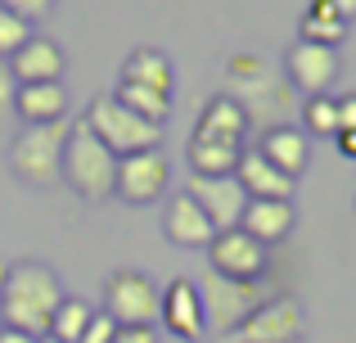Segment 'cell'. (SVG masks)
<instances>
[{
  "label": "cell",
  "instance_id": "cell-16",
  "mask_svg": "<svg viewBox=\"0 0 356 343\" xmlns=\"http://www.w3.org/2000/svg\"><path fill=\"white\" fill-rule=\"evenodd\" d=\"M293 221L298 217H293V203L289 199H248V208H243V217H239V230H248L261 248H270V244H280V239H289Z\"/></svg>",
  "mask_w": 356,
  "mask_h": 343
},
{
  "label": "cell",
  "instance_id": "cell-8",
  "mask_svg": "<svg viewBox=\"0 0 356 343\" xmlns=\"http://www.w3.org/2000/svg\"><path fill=\"white\" fill-rule=\"evenodd\" d=\"M208 257H212V271L226 276V280H261L266 276V248L239 226L217 230L208 244Z\"/></svg>",
  "mask_w": 356,
  "mask_h": 343
},
{
  "label": "cell",
  "instance_id": "cell-37",
  "mask_svg": "<svg viewBox=\"0 0 356 343\" xmlns=\"http://www.w3.org/2000/svg\"><path fill=\"white\" fill-rule=\"evenodd\" d=\"M41 343H59V339H50V335H45V339H41Z\"/></svg>",
  "mask_w": 356,
  "mask_h": 343
},
{
  "label": "cell",
  "instance_id": "cell-36",
  "mask_svg": "<svg viewBox=\"0 0 356 343\" xmlns=\"http://www.w3.org/2000/svg\"><path fill=\"white\" fill-rule=\"evenodd\" d=\"M5 271H9V266H5V262H0V285H5Z\"/></svg>",
  "mask_w": 356,
  "mask_h": 343
},
{
  "label": "cell",
  "instance_id": "cell-26",
  "mask_svg": "<svg viewBox=\"0 0 356 343\" xmlns=\"http://www.w3.org/2000/svg\"><path fill=\"white\" fill-rule=\"evenodd\" d=\"M302 122L312 136H339V109H334L330 95H312L302 104Z\"/></svg>",
  "mask_w": 356,
  "mask_h": 343
},
{
  "label": "cell",
  "instance_id": "cell-5",
  "mask_svg": "<svg viewBox=\"0 0 356 343\" xmlns=\"http://www.w3.org/2000/svg\"><path fill=\"white\" fill-rule=\"evenodd\" d=\"M81 122H86L90 131L118 154V159H127V154H145V150H158V145H163V127L136 118L131 109H122L113 95H95Z\"/></svg>",
  "mask_w": 356,
  "mask_h": 343
},
{
  "label": "cell",
  "instance_id": "cell-18",
  "mask_svg": "<svg viewBox=\"0 0 356 343\" xmlns=\"http://www.w3.org/2000/svg\"><path fill=\"white\" fill-rule=\"evenodd\" d=\"M261 159L270 163V168H280L284 176H302L307 163H312V145H307V131H298V127H266V136H261Z\"/></svg>",
  "mask_w": 356,
  "mask_h": 343
},
{
  "label": "cell",
  "instance_id": "cell-11",
  "mask_svg": "<svg viewBox=\"0 0 356 343\" xmlns=\"http://www.w3.org/2000/svg\"><path fill=\"white\" fill-rule=\"evenodd\" d=\"M185 194H190V199L208 212V221L217 230L239 226L243 208H248V194H243V185L235 181V176H190Z\"/></svg>",
  "mask_w": 356,
  "mask_h": 343
},
{
  "label": "cell",
  "instance_id": "cell-2",
  "mask_svg": "<svg viewBox=\"0 0 356 343\" xmlns=\"http://www.w3.org/2000/svg\"><path fill=\"white\" fill-rule=\"evenodd\" d=\"M63 181L81 194L86 203L113 199L118 185V154L90 131L86 122H68V145H63Z\"/></svg>",
  "mask_w": 356,
  "mask_h": 343
},
{
  "label": "cell",
  "instance_id": "cell-34",
  "mask_svg": "<svg viewBox=\"0 0 356 343\" xmlns=\"http://www.w3.org/2000/svg\"><path fill=\"white\" fill-rule=\"evenodd\" d=\"M0 343H41V339L23 335V330H9V326H0Z\"/></svg>",
  "mask_w": 356,
  "mask_h": 343
},
{
  "label": "cell",
  "instance_id": "cell-10",
  "mask_svg": "<svg viewBox=\"0 0 356 343\" xmlns=\"http://www.w3.org/2000/svg\"><path fill=\"white\" fill-rule=\"evenodd\" d=\"M284 72L307 99L325 95V90L339 81V50L330 45H312V41H293L284 50Z\"/></svg>",
  "mask_w": 356,
  "mask_h": 343
},
{
  "label": "cell",
  "instance_id": "cell-22",
  "mask_svg": "<svg viewBox=\"0 0 356 343\" xmlns=\"http://www.w3.org/2000/svg\"><path fill=\"white\" fill-rule=\"evenodd\" d=\"M239 159H243V145L190 141V168H194V176H235Z\"/></svg>",
  "mask_w": 356,
  "mask_h": 343
},
{
  "label": "cell",
  "instance_id": "cell-3",
  "mask_svg": "<svg viewBox=\"0 0 356 343\" xmlns=\"http://www.w3.org/2000/svg\"><path fill=\"white\" fill-rule=\"evenodd\" d=\"M63 145H68V127L63 122H45V127H23L9 145V168H14L18 181L45 185L63 181Z\"/></svg>",
  "mask_w": 356,
  "mask_h": 343
},
{
  "label": "cell",
  "instance_id": "cell-9",
  "mask_svg": "<svg viewBox=\"0 0 356 343\" xmlns=\"http://www.w3.org/2000/svg\"><path fill=\"white\" fill-rule=\"evenodd\" d=\"M167 159L163 150H145V154H127V159H118V185L113 194L127 203H136V208H145V203H158L167 190Z\"/></svg>",
  "mask_w": 356,
  "mask_h": 343
},
{
  "label": "cell",
  "instance_id": "cell-14",
  "mask_svg": "<svg viewBox=\"0 0 356 343\" xmlns=\"http://www.w3.org/2000/svg\"><path fill=\"white\" fill-rule=\"evenodd\" d=\"M248 113L235 95H212L199 113V127H194L190 141H212V145H243L248 136Z\"/></svg>",
  "mask_w": 356,
  "mask_h": 343
},
{
  "label": "cell",
  "instance_id": "cell-29",
  "mask_svg": "<svg viewBox=\"0 0 356 343\" xmlns=\"http://www.w3.org/2000/svg\"><path fill=\"white\" fill-rule=\"evenodd\" d=\"M113 339H118V321L108 317V312H95L90 326H86V335H81L77 343H113Z\"/></svg>",
  "mask_w": 356,
  "mask_h": 343
},
{
  "label": "cell",
  "instance_id": "cell-24",
  "mask_svg": "<svg viewBox=\"0 0 356 343\" xmlns=\"http://www.w3.org/2000/svg\"><path fill=\"white\" fill-rule=\"evenodd\" d=\"M343 36H348V23H343L330 5L312 0V9H307V18H302V36H298V41H312V45H330V50H339Z\"/></svg>",
  "mask_w": 356,
  "mask_h": 343
},
{
  "label": "cell",
  "instance_id": "cell-38",
  "mask_svg": "<svg viewBox=\"0 0 356 343\" xmlns=\"http://www.w3.org/2000/svg\"><path fill=\"white\" fill-rule=\"evenodd\" d=\"M172 343H176V339H172Z\"/></svg>",
  "mask_w": 356,
  "mask_h": 343
},
{
  "label": "cell",
  "instance_id": "cell-15",
  "mask_svg": "<svg viewBox=\"0 0 356 343\" xmlns=\"http://www.w3.org/2000/svg\"><path fill=\"white\" fill-rule=\"evenodd\" d=\"M163 230H167V239H172V244H181V248H208L212 235H217V226L208 221V212H203L185 190L167 203Z\"/></svg>",
  "mask_w": 356,
  "mask_h": 343
},
{
  "label": "cell",
  "instance_id": "cell-17",
  "mask_svg": "<svg viewBox=\"0 0 356 343\" xmlns=\"http://www.w3.org/2000/svg\"><path fill=\"white\" fill-rule=\"evenodd\" d=\"M9 72H14L18 86H41V81H59L63 77V50L50 41V36H32L23 50L9 59Z\"/></svg>",
  "mask_w": 356,
  "mask_h": 343
},
{
  "label": "cell",
  "instance_id": "cell-19",
  "mask_svg": "<svg viewBox=\"0 0 356 343\" xmlns=\"http://www.w3.org/2000/svg\"><path fill=\"white\" fill-rule=\"evenodd\" d=\"M14 113L27 127H45V122H63L68 113V90L63 81H41V86H18L14 95Z\"/></svg>",
  "mask_w": 356,
  "mask_h": 343
},
{
  "label": "cell",
  "instance_id": "cell-21",
  "mask_svg": "<svg viewBox=\"0 0 356 343\" xmlns=\"http://www.w3.org/2000/svg\"><path fill=\"white\" fill-rule=\"evenodd\" d=\"M122 81H136V86H149L158 90V95H172V59H167L163 50H149V45H140V50L127 54V63H122Z\"/></svg>",
  "mask_w": 356,
  "mask_h": 343
},
{
  "label": "cell",
  "instance_id": "cell-20",
  "mask_svg": "<svg viewBox=\"0 0 356 343\" xmlns=\"http://www.w3.org/2000/svg\"><path fill=\"white\" fill-rule=\"evenodd\" d=\"M235 181L243 185L248 199H293V176H284L280 168H270L257 150H248L235 168Z\"/></svg>",
  "mask_w": 356,
  "mask_h": 343
},
{
  "label": "cell",
  "instance_id": "cell-35",
  "mask_svg": "<svg viewBox=\"0 0 356 343\" xmlns=\"http://www.w3.org/2000/svg\"><path fill=\"white\" fill-rule=\"evenodd\" d=\"M334 141H339V154H348V159H356V131H339Z\"/></svg>",
  "mask_w": 356,
  "mask_h": 343
},
{
  "label": "cell",
  "instance_id": "cell-23",
  "mask_svg": "<svg viewBox=\"0 0 356 343\" xmlns=\"http://www.w3.org/2000/svg\"><path fill=\"white\" fill-rule=\"evenodd\" d=\"M113 99H118L122 109H131L136 118L154 122V127H163V122H167V113H172V95H158V90L136 86V81H122V86L113 90Z\"/></svg>",
  "mask_w": 356,
  "mask_h": 343
},
{
  "label": "cell",
  "instance_id": "cell-32",
  "mask_svg": "<svg viewBox=\"0 0 356 343\" xmlns=\"http://www.w3.org/2000/svg\"><path fill=\"white\" fill-rule=\"evenodd\" d=\"M334 109H339V131H356V95H339Z\"/></svg>",
  "mask_w": 356,
  "mask_h": 343
},
{
  "label": "cell",
  "instance_id": "cell-27",
  "mask_svg": "<svg viewBox=\"0 0 356 343\" xmlns=\"http://www.w3.org/2000/svg\"><path fill=\"white\" fill-rule=\"evenodd\" d=\"M27 41H32V23H23V18H14L9 9H0V59L9 63Z\"/></svg>",
  "mask_w": 356,
  "mask_h": 343
},
{
  "label": "cell",
  "instance_id": "cell-7",
  "mask_svg": "<svg viewBox=\"0 0 356 343\" xmlns=\"http://www.w3.org/2000/svg\"><path fill=\"white\" fill-rule=\"evenodd\" d=\"M307 335V317H302V303L280 294V298H266L248 321L235 330L230 339L221 343H298Z\"/></svg>",
  "mask_w": 356,
  "mask_h": 343
},
{
  "label": "cell",
  "instance_id": "cell-12",
  "mask_svg": "<svg viewBox=\"0 0 356 343\" xmlns=\"http://www.w3.org/2000/svg\"><path fill=\"white\" fill-rule=\"evenodd\" d=\"M158 321L167 326V335L176 343H199L208 335L203 326V303H199V285L194 280H172L158 298Z\"/></svg>",
  "mask_w": 356,
  "mask_h": 343
},
{
  "label": "cell",
  "instance_id": "cell-28",
  "mask_svg": "<svg viewBox=\"0 0 356 343\" xmlns=\"http://www.w3.org/2000/svg\"><path fill=\"white\" fill-rule=\"evenodd\" d=\"M0 9H9V14L23 18V23H36V18H45L54 9V0H0Z\"/></svg>",
  "mask_w": 356,
  "mask_h": 343
},
{
  "label": "cell",
  "instance_id": "cell-31",
  "mask_svg": "<svg viewBox=\"0 0 356 343\" xmlns=\"http://www.w3.org/2000/svg\"><path fill=\"white\" fill-rule=\"evenodd\" d=\"M113 343H158V335H154V326H118Z\"/></svg>",
  "mask_w": 356,
  "mask_h": 343
},
{
  "label": "cell",
  "instance_id": "cell-30",
  "mask_svg": "<svg viewBox=\"0 0 356 343\" xmlns=\"http://www.w3.org/2000/svg\"><path fill=\"white\" fill-rule=\"evenodd\" d=\"M14 95H18V81H14V72H9V63L0 59V118L14 109Z\"/></svg>",
  "mask_w": 356,
  "mask_h": 343
},
{
  "label": "cell",
  "instance_id": "cell-4",
  "mask_svg": "<svg viewBox=\"0 0 356 343\" xmlns=\"http://www.w3.org/2000/svg\"><path fill=\"white\" fill-rule=\"evenodd\" d=\"M199 303H203V326L217 339H230L266 303V294H261V280H226V276L208 271V280L199 285Z\"/></svg>",
  "mask_w": 356,
  "mask_h": 343
},
{
  "label": "cell",
  "instance_id": "cell-25",
  "mask_svg": "<svg viewBox=\"0 0 356 343\" xmlns=\"http://www.w3.org/2000/svg\"><path fill=\"white\" fill-rule=\"evenodd\" d=\"M90 317H95V308H90L86 298H68V294H63V303L54 308V317H50V339H59V343H77L81 335H86Z\"/></svg>",
  "mask_w": 356,
  "mask_h": 343
},
{
  "label": "cell",
  "instance_id": "cell-13",
  "mask_svg": "<svg viewBox=\"0 0 356 343\" xmlns=\"http://www.w3.org/2000/svg\"><path fill=\"white\" fill-rule=\"evenodd\" d=\"M248 86H243V113H248V122H270V127H284V113H289V104H293V95L284 90V81L275 77V72L261 63L252 77H243Z\"/></svg>",
  "mask_w": 356,
  "mask_h": 343
},
{
  "label": "cell",
  "instance_id": "cell-6",
  "mask_svg": "<svg viewBox=\"0 0 356 343\" xmlns=\"http://www.w3.org/2000/svg\"><path fill=\"white\" fill-rule=\"evenodd\" d=\"M158 298H163V289L136 266H122V271H113L104 280V312L118 326H154Z\"/></svg>",
  "mask_w": 356,
  "mask_h": 343
},
{
  "label": "cell",
  "instance_id": "cell-1",
  "mask_svg": "<svg viewBox=\"0 0 356 343\" xmlns=\"http://www.w3.org/2000/svg\"><path fill=\"white\" fill-rule=\"evenodd\" d=\"M63 303V285L45 262H18L5 271L0 285V326L23 330L32 339L50 335V317Z\"/></svg>",
  "mask_w": 356,
  "mask_h": 343
},
{
  "label": "cell",
  "instance_id": "cell-33",
  "mask_svg": "<svg viewBox=\"0 0 356 343\" xmlns=\"http://www.w3.org/2000/svg\"><path fill=\"white\" fill-rule=\"evenodd\" d=\"M321 5H330L334 14L343 18V23H348V18H356V0H321Z\"/></svg>",
  "mask_w": 356,
  "mask_h": 343
}]
</instances>
